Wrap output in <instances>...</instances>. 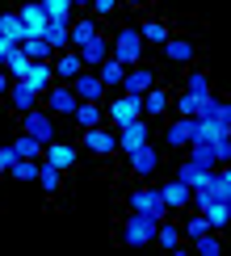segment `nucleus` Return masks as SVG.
Masks as SVG:
<instances>
[{
  "label": "nucleus",
  "instance_id": "f257e3e1",
  "mask_svg": "<svg viewBox=\"0 0 231 256\" xmlns=\"http://www.w3.org/2000/svg\"><path fill=\"white\" fill-rule=\"evenodd\" d=\"M101 110H105V126H126V122H134V118H143V97H134V92H118V97H105L101 101Z\"/></svg>",
  "mask_w": 231,
  "mask_h": 256
},
{
  "label": "nucleus",
  "instance_id": "f03ea898",
  "mask_svg": "<svg viewBox=\"0 0 231 256\" xmlns=\"http://www.w3.org/2000/svg\"><path fill=\"white\" fill-rule=\"evenodd\" d=\"M110 55L122 63V68H134L143 63V38H139V26H122L118 34L110 38Z\"/></svg>",
  "mask_w": 231,
  "mask_h": 256
},
{
  "label": "nucleus",
  "instance_id": "7ed1b4c3",
  "mask_svg": "<svg viewBox=\"0 0 231 256\" xmlns=\"http://www.w3.org/2000/svg\"><path fill=\"white\" fill-rule=\"evenodd\" d=\"M38 105L50 114V118H72V114H76V105H80V97L72 92V84L55 80L46 92H42V101H38Z\"/></svg>",
  "mask_w": 231,
  "mask_h": 256
},
{
  "label": "nucleus",
  "instance_id": "20e7f679",
  "mask_svg": "<svg viewBox=\"0 0 231 256\" xmlns=\"http://www.w3.org/2000/svg\"><path fill=\"white\" fill-rule=\"evenodd\" d=\"M156 222L160 218H152V214H126L122 222V244L126 248H147V244H156Z\"/></svg>",
  "mask_w": 231,
  "mask_h": 256
},
{
  "label": "nucleus",
  "instance_id": "39448f33",
  "mask_svg": "<svg viewBox=\"0 0 231 256\" xmlns=\"http://www.w3.org/2000/svg\"><path fill=\"white\" fill-rule=\"evenodd\" d=\"M126 210H134V214H152V218H168V206H164V198H160L156 185H139L130 198H126Z\"/></svg>",
  "mask_w": 231,
  "mask_h": 256
},
{
  "label": "nucleus",
  "instance_id": "423d86ee",
  "mask_svg": "<svg viewBox=\"0 0 231 256\" xmlns=\"http://www.w3.org/2000/svg\"><path fill=\"white\" fill-rule=\"evenodd\" d=\"M118 152L122 156H130L134 147H143V143H152V118H134V122H126V126H118Z\"/></svg>",
  "mask_w": 231,
  "mask_h": 256
},
{
  "label": "nucleus",
  "instance_id": "0eeeda50",
  "mask_svg": "<svg viewBox=\"0 0 231 256\" xmlns=\"http://www.w3.org/2000/svg\"><path fill=\"white\" fill-rule=\"evenodd\" d=\"M80 143H84V152H92V156H114L118 152V134H114V126H88V130H80Z\"/></svg>",
  "mask_w": 231,
  "mask_h": 256
},
{
  "label": "nucleus",
  "instance_id": "6e6552de",
  "mask_svg": "<svg viewBox=\"0 0 231 256\" xmlns=\"http://www.w3.org/2000/svg\"><path fill=\"white\" fill-rule=\"evenodd\" d=\"M21 134H30V138H38L42 147L55 138V118H50L46 110H30V114H21Z\"/></svg>",
  "mask_w": 231,
  "mask_h": 256
},
{
  "label": "nucleus",
  "instance_id": "1a4fd4ad",
  "mask_svg": "<svg viewBox=\"0 0 231 256\" xmlns=\"http://www.w3.org/2000/svg\"><path fill=\"white\" fill-rule=\"evenodd\" d=\"M126 160H130V172L139 176V180H152L156 172H160V147H156V143L134 147V152L126 156Z\"/></svg>",
  "mask_w": 231,
  "mask_h": 256
},
{
  "label": "nucleus",
  "instance_id": "9d476101",
  "mask_svg": "<svg viewBox=\"0 0 231 256\" xmlns=\"http://www.w3.org/2000/svg\"><path fill=\"white\" fill-rule=\"evenodd\" d=\"M198 134V118H172L164 126V147H172V152H185L189 143H194Z\"/></svg>",
  "mask_w": 231,
  "mask_h": 256
},
{
  "label": "nucleus",
  "instance_id": "9b49d317",
  "mask_svg": "<svg viewBox=\"0 0 231 256\" xmlns=\"http://www.w3.org/2000/svg\"><path fill=\"white\" fill-rule=\"evenodd\" d=\"M164 63L168 68H189V63L198 59V46H194V38H172L168 34V42H164Z\"/></svg>",
  "mask_w": 231,
  "mask_h": 256
},
{
  "label": "nucleus",
  "instance_id": "f8f14e48",
  "mask_svg": "<svg viewBox=\"0 0 231 256\" xmlns=\"http://www.w3.org/2000/svg\"><path fill=\"white\" fill-rule=\"evenodd\" d=\"M42 160L68 172V168H76V160H80V147H76V143H63V138H50V143L42 147Z\"/></svg>",
  "mask_w": 231,
  "mask_h": 256
},
{
  "label": "nucleus",
  "instance_id": "ddd939ff",
  "mask_svg": "<svg viewBox=\"0 0 231 256\" xmlns=\"http://www.w3.org/2000/svg\"><path fill=\"white\" fill-rule=\"evenodd\" d=\"M156 189H160V198H164L168 214H185V210H189V189H185V185H181L176 176H164V180H160Z\"/></svg>",
  "mask_w": 231,
  "mask_h": 256
},
{
  "label": "nucleus",
  "instance_id": "4468645a",
  "mask_svg": "<svg viewBox=\"0 0 231 256\" xmlns=\"http://www.w3.org/2000/svg\"><path fill=\"white\" fill-rule=\"evenodd\" d=\"M72 92H76L80 101H97V105H101L105 97H110V92H105V84L97 80V72H92V68H84L80 76L72 80Z\"/></svg>",
  "mask_w": 231,
  "mask_h": 256
},
{
  "label": "nucleus",
  "instance_id": "2eb2a0df",
  "mask_svg": "<svg viewBox=\"0 0 231 256\" xmlns=\"http://www.w3.org/2000/svg\"><path fill=\"white\" fill-rule=\"evenodd\" d=\"M101 34V21L92 17V13H84V17H72V30H68V42H72V50H80L84 42H92Z\"/></svg>",
  "mask_w": 231,
  "mask_h": 256
},
{
  "label": "nucleus",
  "instance_id": "dca6fc26",
  "mask_svg": "<svg viewBox=\"0 0 231 256\" xmlns=\"http://www.w3.org/2000/svg\"><path fill=\"white\" fill-rule=\"evenodd\" d=\"M152 84H160V80H156V68H139V63H134V68H126L118 92H134V97H143Z\"/></svg>",
  "mask_w": 231,
  "mask_h": 256
},
{
  "label": "nucleus",
  "instance_id": "f3484780",
  "mask_svg": "<svg viewBox=\"0 0 231 256\" xmlns=\"http://www.w3.org/2000/svg\"><path fill=\"white\" fill-rule=\"evenodd\" d=\"M68 30H72V21H59V17H46V26L38 30V34L46 38L50 55H59V50H68V46H72V42H68Z\"/></svg>",
  "mask_w": 231,
  "mask_h": 256
},
{
  "label": "nucleus",
  "instance_id": "a211bd4d",
  "mask_svg": "<svg viewBox=\"0 0 231 256\" xmlns=\"http://www.w3.org/2000/svg\"><path fill=\"white\" fill-rule=\"evenodd\" d=\"M4 101L13 105L17 114H30V110H38V101H42V97H38L34 88H30L26 80H13V84H8V97H4Z\"/></svg>",
  "mask_w": 231,
  "mask_h": 256
},
{
  "label": "nucleus",
  "instance_id": "6ab92c4d",
  "mask_svg": "<svg viewBox=\"0 0 231 256\" xmlns=\"http://www.w3.org/2000/svg\"><path fill=\"white\" fill-rule=\"evenodd\" d=\"M168 105H172V97H168V88H160V84H152V88L143 92V118H164Z\"/></svg>",
  "mask_w": 231,
  "mask_h": 256
},
{
  "label": "nucleus",
  "instance_id": "aec40b11",
  "mask_svg": "<svg viewBox=\"0 0 231 256\" xmlns=\"http://www.w3.org/2000/svg\"><path fill=\"white\" fill-rule=\"evenodd\" d=\"M50 68H55V80H63V84H72V80H76L80 76V72H84V63H80V55H76V50H59V55H55V63H50Z\"/></svg>",
  "mask_w": 231,
  "mask_h": 256
},
{
  "label": "nucleus",
  "instance_id": "412c9836",
  "mask_svg": "<svg viewBox=\"0 0 231 256\" xmlns=\"http://www.w3.org/2000/svg\"><path fill=\"white\" fill-rule=\"evenodd\" d=\"M0 68L8 72V80H26V72L34 68V59H30L26 50H21V42H17L13 50H4V59H0Z\"/></svg>",
  "mask_w": 231,
  "mask_h": 256
},
{
  "label": "nucleus",
  "instance_id": "4be33fe9",
  "mask_svg": "<svg viewBox=\"0 0 231 256\" xmlns=\"http://www.w3.org/2000/svg\"><path fill=\"white\" fill-rule=\"evenodd\" d=\"M92 72H97V80L105 84V92H118V88H122V76H126V68H122V63L114 59V55H110V59H101Z\"/></svg>",
  "mask_w": 231,
  "mask_h": 256
},
{
  "label": "nucleus",
  "instance_id": "5701e85b",
  "mask_svg": "<svg viewBox=\"0 0 231 256\" xmlns=\"http://www.w3.org/2000/svg\"><path fill=\"white\" fill-rule=\"evenodd\" d=\"M17 21H21V30H26V34H38V30L46 26V8H42L38 0H26V4L17 8Z\"/></svg>",
  "mask_w": 231,
  "mask_h": 256
},
{
  "label": "nucleus",
  "instance_id": "b1692460",
  "mask_svg": "<svg viewBox=\"0 0 231 256\" xmlns=\"http://www.w3.org/2000/svg\"><path fill=\"white\" fill-rule=\"evenodd\" d=\"M168 21H160V17H147V21H139V38H143V46H164L168 42Z\"/></svg>",
  "mask_w": 231,
  "mask_h": 256
},
{
  "label": "nucleus",
  "instance_id": "393cba45",
  "mask_svg": "<svg viewBox=\"0 0 231 256\" xmlns=\"http://www.w3.org/2000/svg\"><path fill=\"white\" fill-rule=\"evenodd\" d=\"M26 84H30V88H34L38 97H42V92H46L50 84H55V68H50L46 59H34V68L26 72Z\"/></svg>",
  "mask_w": 231,
  "mask_h": 256
},
{
  "label": "nucleus",
  "instance_id": "a878e982",
  "mask_svg": "<svg viewBox=\"0 0 231 256\" xmlns=\"http://www.w3.org/2000/svg\"><path fill=\"white\" fill-rule=\"evenodd\" d=\"M210 97H214V92H210ZM202 105H206V97H198V92H176L172 97V105H168V110H176V118H198V114H202Z\"/></svg>",
  "mask_w": 231,
  "mask_h": 256
},
{
  "label": "nucleus",
  "instance_id": "bb28decb",
  "mask_svg": "<svg viewBox=\"0 0 231 256\" xmlns=\"http://www.w3.org/2000/svg\"><path fill=\"white\" fill-rule=\"evenodd\" d=\"M76 55H80V63H84V68H97L101 59H110V38H105V34H97L92 42H84Z\"/></svg>",
  "mask_w": 231,
  "mask_h": 256
},
{
  "label": "nucleus",
  "instance_id": "cd10ccee",
  "mask_svg": "<svg viewBox=\"0 0 231 256\" xmlns=\"http://www.w3.org/2000/svg\"><path fill=\"white\" fill-rule=\"evenodd\" d=\"M156 244H160V248H181L185 244V236H181V222H172V218H160L156 222Z\"/></svg>",
  "mask_w": 231,
  "mask_h": 256
},
{
  "label": "nucleus",
  "instance_id": "c85d7f7f",
  "mask_svg": "<svg viewBox=\"0 0 231 256\" xmlns=\"http://www.w3.org/2000/svg\"><path fill=\"white\" fill-rule=\"evenodd\" d=\"M72 122H76L80 130H88V126H101V122H105V110H101L97 101H80V105H76V114H72Z\"/></svg>",
  "mask_w": 231,
  "mask_h": 256
},
{
  "label": "nucleus",
  "instance_id": "c756f323",
  "mask_svg": "<svg viewBox=\"0 0 231 256\" xmlns=\"http://www.w3.org/2000/svg\"><path fill=\"white\" fill-rule=\"evenodd\" d=\"M206 214V222H210V231H227V218H231V202H223V198H214L210 206L202 210Z\"/></svg>",
  "mask_w": 231,
  "mask_h": 256
},
{
  "label": "nucleus",
  "instance_id": "7c9ffc66",
  "mask_svg": "<svg viewBox=\"0 0 231 256\" xmlns=\"http://www.w3.org/2000/svg\"><path fill=\"white\" fill-rule=\"evenodd\" d=\"M172 176L181 180L185 189H194V185H206V176H210V172H206V168H198V164H189V160H181V164L172 168Z\"/></svg>",
  "mask_w": 231,
  "mask_h": 256
},
{
  "label": "nucleus",
  "instance_id": "2f4dec72",
  "mask_svg": "<svg viewBox=\"0 0 231 256\" xmlns=\"http://www.w3.org/2000/svg\"><path fill=\"white\" fill-rule=\"evenodd\" d=\"M206 185L214 189V198H223V202H231V168H227V164H218V168H210V176H206Z\"/></svg>",
  "mask_w": 231,
  "mask_h": 256
},
{
  "label": "nucleus",
  "instance_id": "473e14b6",
  "mask_svg": "<svg viewBox=\"0 0 231 256\" xmlns=\"http://www.w3.org/2000/svg\"><path fill=\"white\" fill-rule=\"evenodd\" d=\"M206 231H210V222H206V214H202V210H185V222H181L185 244H189V240H198V236H206Z\"/></svg>",
  "mask_w": 231,
  "mask_h": 256
},
{
  "label": "nucleus",
  "instance_id": "72a5a7b5",
  "mask_svg": "<svg viewBox=\"0 0 231 256\" xmlns=\"http://www.w3.org/2000/svg\"><path fill=\"white\" fill-rule=\"evenodd\" d=\"M189 244H194L198 256H223V231H206V236H198Z\"/></svg>",
  "mask_w": 231,
  "mask_h": 256
},
{
  "label": "nucleus",
  "instance_id": "f704fd0d",
  "mask_svg": "<svg viewBox=\"0 0 231 256\" xmlns=\"http://www.w3.org/2000/svg\"><path fill=\"white\" fill-rule=\"evenodd\" d=\"M38 168H42V160H21V156H17L13 168H8V176L26 185V180H38Z\"/></svg>",
  "mask_w": 231,
  "mask_h": 256
},
{
  "label": "nucleus",
  "instance_id": "c9c22d12",
  "mask_svg": "<svg viewBox=\"0 0 231 256\" xmlns=\"http://www.w3.org/2000/svg\"><path fill=\"white\" fill-rule=\"evenodd\" d=\"M38 185L46 189V194H59V185H63V168H55V164H46V160H42V168H38Z\"/></svg>",
  "mask_w": 231,
  "mask_h": 256
},
{
  "label": "nucleus",
  "instance_id": "e433bc0d",
  "mask_svg": "<svg viewBox=\"0 0 231 256\" xmlns=\"http://www.w3.org/2000/svg\"><path fill=\"white\" fill-rule=\"evenodd\" d=\"M21 50H26L30 59H50V46H46L42 34H26V38H21Z\"/></svg>",
  "mask_w": 231,
  "mask_h": 256
},
{
  "label": "nucleus",
  "instance_id": "4c0bfd02",
  "mask_svg": "<svg viewBox=\"0 0 231 256\" xmlns=\"http://www.w3.org/2000/svg\"><path fill=\"white\" fill-rule=\"evenodd\" d=\"M0 38H8V42H21V38H26V30H21L17 13H0Z\"/></svg>",
  "mask_w": 231,
  "mask_h": 256
},
{
  "label": "nucleus",
  "instance_id": "58836bf2",
  "mask_svg": "<svg viewBox=\"0 0 231 256\" xmlns=\"http://www.w3.org/2000/svg\"><path fill=\"white\" fill-rule=\"evenodd\" d=\"M185 92H198V97H210V76H206L202 68H194V72L185 76Z\"/></svg>",
  "mask_w": 231,
  "mask_h": 256
},
{
  "label": "nucleus",
  "instance_id": "ea45409f",
  "mask_svg": "<svg viewBox=\"0 0 231 256\" xmlns=\"http://www.w3.org/2000/svg\"><path fill=\"white\" fill-rule=\"evenodd\" d=\"M210 152H214L218 164H231V130H218L214 138H210Z\"/></svg>",
  "mask_w": 231,
  "mask_h": 256
},
{
  "label": "nucleus",
  "instance_id": "a19ab883",
  "mask_svg": "<svg viewBox=\"0 0 231 256\" xmlns=\"http://www.w3.org/2000/svg\"><path fill=\"white\" fill-rule=\"evenodd\" d=\"M13 152H17L21 160H42V143H38V138H30V134H17Z\"/></svg>",
  "mask_w": 231,
  "mask_h": 256
},
{
  "label": "nucleus",
  "instance_id": "79ce46f5",
  "mask_svg": "<svg viewBox=\"0 0 231 256\" xmlns=\"http://www.w3.org/2000/svg\"><path fill=\"white\" fill-rule=\"evenodd\" d=\"M38 4L46 8V17H59V21H72V17H76L72 0H38Z\"/></svg>",
  "mask_w": 231,
  "mask_h": 256
},
{
  "label": "nucleus",
  "instance_id": "37998d69",
  "mask_svg": "<svg viewBox=\"0 0 231 256\" xmlns=\"http://www.w3.org/2000/svg\"><path fill=\"white\" fill-rule=\"evenodd\" d=\"M118 4H122V0H92V4H88V13L97 17V21H105V17H114V13H118Z\"/></svg>",
  "mask_w": 231,
  "mask_h": 256
},
{
  "label": "nucleus",
  "instance_id": "c03bdc74",
  "mask_svg": "<svg viewBox=\"0 0 231 256\" xmlns=\"http://www.w3.org/2000/svg\"><path fill=\"white\" fill-rule=\"evenodd\" d=\"M13 160H17V152H13V147H0V168H4V172L13 168Z\"/></svg>",
  "mask_w": 231,
  "mask_h": 256
},
{
  "label": "nucleus",
  "instance_id": "a18cd8bd",
  "mask_svg": "<svg viewBox=\"0 0 231 256\" xmlns=\"http://www.w3.org/2000/svg\"><path fill=\"white\" fill-rule=\"evenodd\" d=\"M8 84H13V80H8V72H4V68H0V101H4V97H8Z\"/></svg>",
  "mask_w": 231,
  "mask_h": 256
},
{
  "label": "nucleus",
  "instance_id": "49530a36",
  "mask_svg": "<svg viewBox=\"0 0 231 256\" xmlns=\"http://www.w3.org/2000/svg\"><path fill=\"white\" fill-rule=\"evenodd\" d=\"M92 4V0H72V8H88Z\"/></svg>",
  "mask_w": 231,
  "mask_h": 256
},
{
  "label": "nucleus",
  "instance_id": "de8ad7c7",
  "mask_svg": "<svg viewBox=\"0 0 231 256\" xmlns=\"http://www.w3.org/2000/svg\"><path fill=\"white\" fill-rule=\"evenodd\" d=\"M122 4H134V8H139V4H147V0H122Z\"/></svg>",
  "mask_w": 231,
  "mask_h": 256
},
{
  "label": "nucleus",
  "instance_id": "09e8293b",
  "mask_svg": "<svg viewBox=\"0 0 231 256\" xmlns=\"http://www.w3.org/2000/svg\"><path fill=\"white\" fill-rule=\"evenodd\" d=\"M4 176H8V172H4V168H0V180H4Z\"/></svg>",
  "mask_w": 231,
  "mask_h": 256
}]
</instances>
